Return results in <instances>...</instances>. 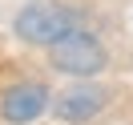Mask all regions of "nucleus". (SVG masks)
Returning <instances> with one entry per match:
<instances>
[{"mask_svg":"<svg viewBox=\"0 0 133 125\" xmlns=\"http://www.w3.org/2000/svg\"><path fill=\"white\" fill-rule=\"evenodd\" d=\"M16 36L24 44H36V49H52L57 41H65L69 32L85 28V16L73 8V4H61V0H32L16 12L12 20Z\"/></svg>","mask_w":133,"mask_h":125,"instance_id":"obj_1","label":"nucleus"},{"mask_svg":"<svg viewBox=\"0 0 133 125\" xmlns=\"http://www.w3.org/2000/svg\"><path fill=\"white\" fill-rule=\"evenodd\" d=\"M109 105V89L97 81H77L69 89L57 93V101L49 105V113L57 117L61 125H89L93 117H101Z\"/></svg>","mask_w":133,"mask_h":125,"instance_id":"obj_3","label":"nucleus"},{"mask_svg":"<svg viewBox=\"0 0 133 125\" xmlns=\"http://www.w3.org/2000/svg\"><path fill=\"white\" fill-rule=\"evenodd\" d=\"M52 89L41 81H16L0 93V121L4 125H32L49 113Z\"/></svg>","mask_w":133,"mask_h":125,"instance_id":"obj_4","label":"nucleus"},{"mask_svg":"<svg viewBox=\"0 0 133 125\" xmlns=\"http://www.w3.org/2000/svg\"><path fill=\"white\" fill-rule=\"evenodd\" d=\"M49 65L65 77H77V81H89V77L105 73L109 69V49L89 32V28H77L65 41H57L49 49Z\"/></svg>","mask_w":133,"mask_h":125,"instance_id":"obj_2","label":"nucleus"}]
</instances>
